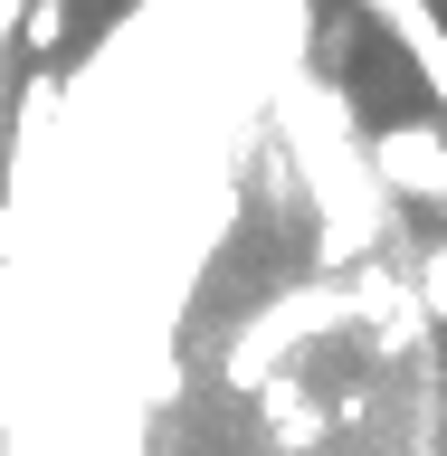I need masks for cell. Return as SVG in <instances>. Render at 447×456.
Wrapping results in <instances>:
<instances>
[{
  "label": "cell",
  "instance_id": "7a4b0ae2",
  "mask_svg": "<svg viewBox=\"0 0 447 456\" xmlns=\"http://www.w3.org/2000/svg\"><path fill=\"white\" fill-rule=\"evenodd\" d=\"M371 20L400 38V57L428 77V105H438V124H447V20L428 10V0H362Z\"/></svg>",
  "mask_w": 447,
  "mask_h": 456
},
{
  "label": "cell",
  "instance_id": "3957f363",
  "mask_svg": "<svg viewBox=\"0 0 447 456\" xmlns=\"http://www.w3.org/2000/svg\"><path fill=\"white\" fill-rule=\"evenodd\" d=\"M410 295H419V314H428V323H447V228L419 248V266H410Z\"/></svg>",
  "mask_w": 447,
  "mask_h": 456
},
{
  "label": "cell",
  "instance_id": "277c9868",
  "mask_svg": "<svg viewBox=\"0 0 447 456\" xmlns=\"http://www.w3.org/2000/svg\"><path fill=\"white\" fill-rule=\"evenodd\" d=\"M57 38H67V0H29V20H20V57H57Z\"/></svg>",
  "mask_w": 447,
  "mask_h": 456
},
{
  "label": "cell",
  "instance_id": "6da1fadb",
  "mask_svg": "<svg viewBox=\"0 0 447 456\" xmlns=\"http://www.w3.org/2000/svg\"><path fill=\"white\" fill-rule=\"evenodd\" d=\"M362 162L381 200H447V124L438 114L381 124V134H362Z\"/></svg>",
  "mask_w": 447,
  "mask_h": 456
}]
</instances>
